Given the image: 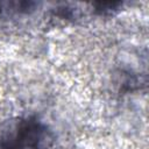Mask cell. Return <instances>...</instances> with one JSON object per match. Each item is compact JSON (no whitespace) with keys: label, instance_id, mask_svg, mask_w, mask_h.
<instances>
[{"label":"cell","instance_id":"1","mask_svg":"<svg viewBox=\"0 0 149 149\" xmlns=\"http://www.w3.org/2000/svg\"><path fill=\"white\" fill-rule=\"evenodd\" d=\"M54 137L35 118L20 119L0 134V149H50Z\"/></svg>","mask_w":149,"mask_h":149}]
</instances>
